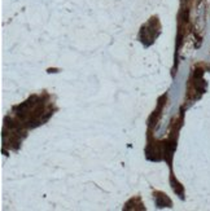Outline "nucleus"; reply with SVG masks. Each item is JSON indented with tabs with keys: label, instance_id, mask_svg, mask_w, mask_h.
Returning a JSON list of instances; mask_svg holds the SVG:
<instances>
[{
	"label": "nucleus",
	"instance_id": "obj_2",
	"mask_svg": "<svg viewBox=\"0 0 210 211\" xmlns=\"http://www.w3.org/2000/svg\"><path fill=\"white\" fill-rule=\"evenodd\" d=\"M171 184H173L171 187L174 188V192H175V193L179 195V197H183V193H184V192H183V187L176 181L175 178H171Z\"/></svg>",
	"mask_w": 210,
	"mask_h": 211
},
{
	"label": "nucleus",
	"instance_id": "obj_1",
	"mask_svg": "<svg viewBox=\"0 0 210 211\" xmlns=\"http://www.w3.org/2000/svg\"><path fill=\"white\" fill-rule=\"evenodd\" d=\"M156 205L158 207H169L171 205V201L169 199V197L166 194H161V193H157L156 194Z\"/></svg>",
	"mask_w": 210,
	"mask_h": 211
}]
</instances>
